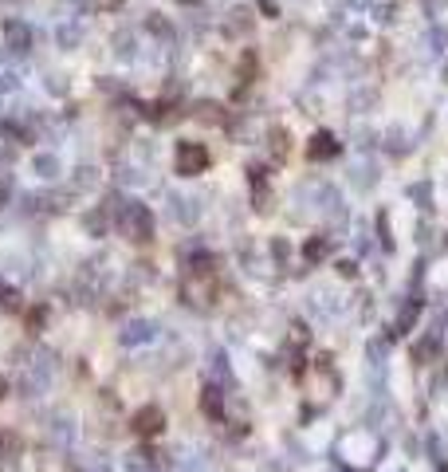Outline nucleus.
Here are the masks:
<instances>
[{
    "label": "nucleus",
    "instance_id": "nucleus-1",
    "mask_svg": "<svg viewBox=\"0 0 448 472\" xmlns=\"http://www.w3.org/2000/svg\"><path fill=\"white\" fill-rule=\"evenodd\" d=\"M177 166H181L185 173L201 170V166H205V150H201V146H181V154H177Z\"/></svg>",
    "mask_w": 448,
    "mask_h": 472
},
{
    "label": "nucleus",
    "instance_id": "nucleus-2",
    "mask_svg": "<svg viewBox=\"0 0 448 472\" xmlns=\"http://www.w3.org/2000/svg\"><path fill=\"white\" fill-rule=\"evenodd\" d=\"M99 4H118V0H99Z\"/></svg>",
    "mask_w": 448,
    "mask_h": 472
}]
</instances>
